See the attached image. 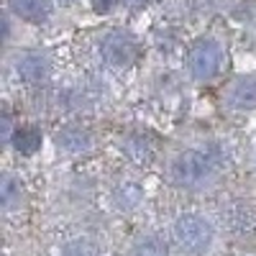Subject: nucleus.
I'll return each instance as SVG.
<instances>
[{
    "label": "nucleus",
    "mask_w": 256,
    "mask_h": 256,
    "mask_svg": "<svg viewBox=\"0 0 256 256\" xmlns=\"http://www.w3.org/2000/svg\"><path fill=\"white\" fill-rule=\"evenodd\" d=\"M172 241L187 256H202L216 241V228L200 212H182L172 223Z\"/></svg>",
    "instance_id": "obj_1"
},
{
    "label": "nucleus",
    "mask_w": 256,
    "mask_h": 256,
    "mask_svg": "<svg viewBox=\"0 0 256 256\" xmlns=\"http://www.w3.org/2000/svg\"><path fill=\"white\" fill-rule=\"evenodd\" d=\"M166 177L177 187L200 190V187H208L212 180H216V166H212V162L202 152L187 148V152H180L172 162H169Z\"/></svg>",
    "instance_id": "obj_2"
},
{
    "label": "nucleus",
    "mask_w": 256,
    "mask_h": 256,
    "mask_svg": "<svg viewBox=\"0 0 256 256\" xmlns=\"http://www.w3.org/2000/svg\"><path fill=\"white\" fill-rule=\"evenodd\" d=\"M223 67V49L216 38L202 36L198 41H192V46L187 52V70L195 82H210L220 74Z\"/></svg>",
    "instance_id": "obj_3"
},
{
    "label": "nucleus",
    "mask_w": 256,
    "mask_h": 256,
    "mask_svg": "<svg viewBox=\"0 0 256 256\" xmlns=\"http://www.w3.org/2000/svg\"><path fill=\"white\" fill-rule=\"evenodd\" d=\"M100 54H102V59L108 62L110 67L123 70V67H128V64L136 59L138 49H136V41L128 36V34H123V31H110L108 36L102 38Z\"/></svg>",
    "instance_id": "obj_4"
},
{
    "label": "nucleus",
    "mask_w": 256,
    "mask_h": 256,
    "mask_svg": "<svg viewBox=\"0 0 256 256\" xmlns=\"http://www.w3.org/2000/svg\"><path fill=\"white\" fill-rule=\"evenodd\" d=\"M223 102L230 110H254L256 108V74L236 77L223 92Z\"/></svg>",
    "instance_id": "obj_5"
},
{
    "label": "nucleus",
    "mask_w": 256,
    "mask_h": 256,
    "mask_svg": "<svg viewBox=\"0 0 256 256\" xmlns=\"http://www.w3.org/2000/svg\"><path fill=\"white\" fill-rule=\"evenodd\" d=\"M16 72L26 84H36L49 77V62L38 54H24L16 62Z\"/></svg>",
    "instance_id": "obj_6"
},
{
    "label": "nucleus",
    "mask_w": 256,
    "mask_h": 256,
    "mask_svg": "<svg viewBox=\"0 0 256 256\" xmlns=\"http://www.w3.org/2000/svg\"><path fill=\"white\" fill-rule=\"evenodd\" d=\"M10 8L18 18L28 20V24H44L54 10V3L52 0H10Z\"/></svg>",
    "instance_id": "obj_7"
},
{
    "label": "nucleus",
    "mask_w": 256,
    "mask_h": 256,
    "mask_svg": "<svg viewBox=\"0 0 256 256\" xmlns=\"http://www.w3.org/2000/svg\"><path fill=\"white\" fill-rule=\"evenodd\" d=\"M59 148H67V152H88L90 148V136L80 131V128H67L56 136Z\"/></svg>",
    "instance_id": "obj_8"
},
{
    "label": "nucleus",
    "mask_w": 256,
    "mask_h": 256,
    "mask_svg": "<svg viewBox=\"0 0 256 256\" xmlns=\"http://www.w3.org/2000/svg\"><path fill=\"white\" fill-rule=\"evenodd\" d=\"M59 256H102V248L92 238H72L62 246Z\"/></svg>",
    "instance_id": "obj_9"
},
{
    "label": "nucleus",
    "mask_w": 256,
    "mask_h": 256,
    "mask_svg": "<svg viewBox=\"0 0 256 256\" xmlns=\"http://www.w3.org/2000/svg\"><path fill=\"white\" fill-rule=\"evenodd\" d=\"M128 256H169V246L156 236H148V238H141L128 251Z\"/></svg>",
    "instance_id": "obj_10"
},
{
    "label": "nucleus",
    "mask_w": 256,
    "mask_h": 256,
    "mask_svg": "<svg viewBox=\"0 0 256 256\" xmlns=\"http://www.w3.org/2000/svg\"><path fill=\"white\" fill-rule=\"evenodd\" d=\"M10 141L20 154H34L41 146V134L36 131V128H20V131H16V136Z\"/></svg>",
    "instance_id": "obj_11"
},
{
    "label": "nucleus",
    "mask_w": 256,
    "mask_h": 256,
    "mask_svg": "<svg viewBox=\"0 0 256 256\" xmlns=\"http://www.w3.org/2000/svg\"><path fill=\"white\" fill-rule=\"evenodd\" d=\"M20 184H24V182L16 180L13 174H3V187H0V190H3V205L8 210L20 205V190H24Z\"/></svg>",
    "instance_id": "obj_12"
},
{
    "label": "nucleus",
    "mask_w": 256,
    "mask_h": 256,
    "mask_svg": "<svg viewBox=\"0 0 256 256\" xmlns=\"http://www.w3.org/2000/svg\"><path fill=\"white\" fill-rule=\"evenodd\" d=\"M113 3H116V0H95V10L98 13H105V10L113 8Z\"/></svg>",
    "instance_id": "obj_13"
},
{
    "label": "nucleus",
    "mask_w": 256,
    "mask_h": 256,
    "mask_svg": "<svg viewBox=\"0 0 256 256\" xmlns=\"http://www.w3.org/2000/svg\"><path fill=\"white\" fill-rule=\"evenodd\" d=\"M59 3H62V6H70V3H74V0H59Z\"/></svg>",
    "instance_id": "obj_14"
},
{
    "label": "nucleus",
    "mask_w": 256,
    "mask_h": 256,
    "mask_svg": "<svg viewBox=\"0 0 256 256\" xmlns=\"http://www.w3.org/2000/svg\"><path fill=\"white\" fill-rule=\"evenodd\" d=\"M254 162H256V156H254Z\"/></svg>",
    "instance_id": "obj_15"
}]
</instances>
